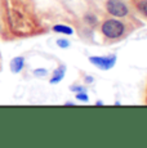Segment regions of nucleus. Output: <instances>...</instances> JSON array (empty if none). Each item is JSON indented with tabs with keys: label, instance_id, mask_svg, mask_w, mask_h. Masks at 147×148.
<instances>
[{
	"label": "nucleus",
	"instance_id": "1",
	"mask_svg": "<svg viewBox=\"0 0 147 148\" xmlns=\"http://www.w3.org/2000/svg\"><path fill=\"white\" fill-rule=\"evenodd\" d=\"M124 25L116 19H109L104 21L102 25V34L109 39H117L123 35Z\"/></svg>",
	"mask_w": 147,
	"mask_h": 148
},
{
	"label": "nucleus",
	"instance_id": "2",
	"mask_svg": "<svg viewBox=\"0 0 147 148\" xmlns=\"http://www.w3.org/2000/svg\"><path fill=\"white\" fill-rule=\"evenodd\" d=\"M106 8L107 12L115 17H124L128 14V8L120 0H107Z\"/></svg>",
	"mask_w": 147,
	"mask_h": 148
},
{
	"label": "nucleus",
	"instance_id": "3",
	"mask_svg": "<svg viewBox=\"0 0 147 148\" xmlns=\"http://www.w3.org/2000/svg\"><path fill=\"white\" fill-rule=\"evenodd\" d=\"M90 63H93L94 66H97L101 70H110L115 66L116 63V56L111 57H90L89 58Z\"/></svg>",
	"mask_w": 147,
	"mask_h": 148
},
{
	"label": "nucleus",
	"instance_id": "4",
	"mask_svg": "<svg viewBox=\"0 0 147 148\" xmlns=\"http://www.w3.org/2000/svg\"><path fill=\"white\" fill-rule=\"evenodd\" d=\"M25 66V58L23 57H16V58H13L12 61H10V71H12L13 73H19L22 71V68Z\"/></svg>",
	"mask_w": 147,
	"mask_h": 148
},
{
	"label": "nucleus",
	"instance_id": "5",
	"mask_svg": "<svg viewBox=\"0 0 147 148\" xmlns=\"http://www.w3.org/2000/svg\"><path fill=\"white\" fill-rule=\"evenodd\" d=\"M65 72H66V67L65 66H61L58 68L57 71L54 72V75H53V77L50 79V84H56V82H59L63 79L65 76Z\"/></svg>",
	"mask_w": 147,
	"mask_h": 148
},
{
	"label": "nucleus",
	"instance_id": "6",
	"mask_svg": "<svg viewBox=\"0 0 147 148\" xmlns=\"http://www.w3.org/2000/svg\"><path fill=\"white\" fill-rule=\"evenodd\" d=\"M53 31L56 32H62V34H67V35H72L74 30L69 26H63V25H57V26L53 27Z\"/></svg>",
	"mask_w": 147,
	"mask_h": 148
},
{
	"label": "nucleus",
	"instance_id": "7",
	"mask_svg": "<svg viewBox=\"0 0 147 148\" xmlns=\"http://www.w3.org/2000/svg\"><path fill=\"white\" fill-rule=\"evenodd\" d=\"M85 21L88 22V25H90V26H94V25L97 23V18H95L93 14H87V16H85Z\"/></svg>",
	"mask_w": 147,
	"mask_h": 148
},
{
	"label": "nucleus",
	"instance_id": "8",
	"mask_svg": "<svg viewBox=\"0 0 147 148\" xmlns=\"http://www.w3.org/2000/svg\"><path fill=\"white\" fill-rule=\"evenodd\" d=\"M138 9H139V12H142L145 16H147V0H143V1H141L139 4H138Z\"/></svg>",
	"mask_w": 147,
	"mask_h": 148
},
{
	"label": "nucleus",
	"instance_id": "9",
	"mask_svg": "<svg viewBox=\"0 0 147 148\" xmlns=\"http://www.w3.org/2000/svg\"><path fill=\"white\" fill-rule=\"evenodd\" d=\"M57 45L59 48H67L70 45V42L67 40H65V39H58V40H57Z\"/></svg>",
	"mask_w": 147,
	"mask_h": 148
},
{
	"label": "nucleus",
	"instance_id": "10",
	"mask_svg": "<svg viewBox=\"0 0 147 148\" xmlns=\"http://www.w3.org/2000/svg\"><path fill=\"white\" fill-rule=\"evenodd\" d=\"M76 98H78V99H80V101H85V102H87V101H88V99H89V97L84 92H79L78 94H76Z\"/></svg>",
	"mask_w": 147,
	"mask_h": 148
},
{
	"label": "nucleus",
	"instance_id": "11",
	"mask_svg": "<svg viewBox=\"0 0 147 148\" xmlns=\"http://www.w3.org/2000/svg\"><path fill=\"white\" fill-rule=\"evenodd\" d=\"M34 73H35L36 76H39V77H43V76L47 75V71H45V70H41V68H39V70H35V71H34Z\"/></svg>",
	"mask_w": 147,
	"mask_h": 148
},
{
	"label": "nucleus",
	"instance_id": "12",
	"mask_svg": "<svg viewBox=\"0 0 147 148\" xmlns=\"http://www.w3.org/2000/svg\"><path fill=\"white\" fill-rule=\"evenodd\" d=\"M85 81H87V82H92L93 79H92V77H85Z\"/></svg>",
	"mask_w": 147,
	"mask_h": 148
},
{
	"label": "nucleus",
	"instance_id": "13",
	"mask_svg": "<svg viewBox=\"0 0 147 148\" xmlns=\"http://www.w3.org/2000/svg\"><path fill=\"white\" fill-rule=\"evenodd\" d=\"M95 104H97V106H102V104H103V103H102V102H101V101H100V102H97V103H95Z\"/></svg>",
	"mask_w": 147,
	"mask_h": 148
}]
</instances>
